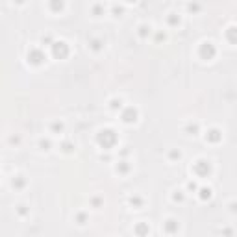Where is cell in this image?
<instances>
[{
  "label": "cell",
  "instance_id": "cell-2",
  "mask_svg": "<svg viewBox=\"0 0 237 237\" xmlns=\"http://www.w3.org/2000/svg\"><path fill=\"white\" fill-rule=\"evenodd\" d=\"M165 232H167V233H174V232H178V222L172 221V219H169V221L165 222Z\"/></svg>",
  "mask_w": 237,
  "mask_h": 237
},
{
  "label": "cell",
  "instance_id": "cell-4",
  "mask_svg": "<svg viewBox=\"0 0 237 237\" xmlns=\"http://www.w3.org/2000/svg\"><path fill=\"white\" fill-rule=\"evenodd\" d=\"M200 193H202V194H200V197H202V200H206V198L211 197V191H209V189H202Z\"/></svg>",
  "mask_w": 237,
  "mask_h": 237
},
{
  "label": "cell",
  "instance_id": "cell-3",
  "mask_svg": "<svg viewBox=\"0 0 237 237\" xmlns=\"http://www.w3.org/2000/svg\"><path fill=\"white\" fill-rule=\"evenodd\" d=\"M50 4H52V9H54V11L63 8V0H50Z\"/></svg>",
  "mask_w": 237,
  "mask_h": 237
},
{
  "label": "cell",
  "instance_id": "cell-6",
  "mask_svg": "<svg viewBox=\"0 0 237 237\" xmlns=\"http://www.w3.org/2000/svg\"><path fill=\"white\" fill-rule=\"evenodd\" d=\"M128 2H135V0H128Z\"/></svg>",
  "mask_w": 237,
  "mask_h": 237
},
{
  "label": "cell",
  "instance_id": "cell-5",
  "mask_svg": "<svg viewBox=\"0 0 237 237\" xmlns=\"http://www.w3.org/2000/svg\"><path fill=\"white\" fill-rule=\"evenodd\" d=\"M130 204H135V206H137V207H141V204H143V200H141V198H137V197H135V198H130Z\"/></svg>",
  "mask_w": 237,
  "mask_h": 237
},
{
  "label": "cell",
  "instance_id": "cell-1",
  "mask_svg": "<svg viewBox=\"0 0 237 237\" xmlns=\"http://www.w3.org/2000/svg\"><path fill=\"white\" fill-rule=\"evenodd\" d=\"M194 170H197L198 174H206V172H209V161H204V159L197 161V165H194Z\"/></svg>",
  "mask_w": 237,
  "mask_h": 237
}]
</instances>
